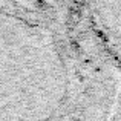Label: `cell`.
Returning a JSON list of instances; mask_svg holds the SVG:
<instances>
[{
  "instance_id": "cell-1",
  "label": "cell",
  "mask_w": 121,
  "mask_h": 121,
  "mask_svg": "<svg viewBox=\"0 0 121 121\" xmlns=\"http://www.w3.org/2000/svg\"><path fill=\"white\" fill-rule=\"evenodd\" d=\"M68 0H0V8L34 23L52 22Z\"/></svg>"
},
{
  "instance_id": "cell-2",
  "label": "cell",
  "mask_w": 121,
  "mask_h": 121,
  "mask_svg": "<svg viewBox=\"0 0 121 121\" xmlns=\"http://www.w3.org/2000/svg\"><path fill=\"white\" fill-rule=\"evenodd\" d=\"M87 6L98 34L121 41V0H87Z\"/></svg>"
}]
</instances>
